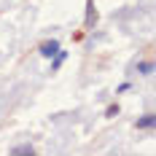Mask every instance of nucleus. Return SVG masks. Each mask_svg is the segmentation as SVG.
I'll list each match as a JSON object with an SVG mask.
<instances>
[{
    "instance_id": "obj_1",
    "label": "nucleus",
    "mask_w": 156,
    "mask_h": 156,
    "mask_svg": "<svg viewBox=\"0 0 156 156\" xmlns=\"http://www.w3.org/2000/svg\"><path fill=\"white\" fill-rule=\"evenodd\" d=\"M57 51H59V43H57V41H46V43L41 46V54H43V57H54Z\"/></svg>"
},
{
    "instance_id": "obj_2",
    "label": "nucleus",
    "mask_w": 156,
    "mask_h": 156,
    "mask_svg": "<svg viewBox=\"0 0 156 156\" xmlns=\"http://www.w3.org/2000/svg\"><path fill=\"white\" fill-rule=\"evenodd\" d=\"M154 126H156V116H154V113L143 116L140 121H137V129H154Z\"/></svg>"
},
{
    "instance_id": "obj_3",
    "label": "nucleus",
    "mask_w": 156,
    "mask_h": 156,
    "mask_svg": "<svg viewBox=\"0 0 156 156\" xmlns=\"http://www.w3.org/2000/svg\"><path fill=\"white\" fill-rule=\"evenodd\" d=\"M32 151H35V148H32L30 143H24V145H16L11 154H14V156H22V154H32Z\"/></svg>"
},
{
    "instance_id": "obj_4",
    "label": "nucleus",
    "mask_w": 156,
    "mask_h": 156,
    "mask_svg": "<svg viewBox=\"0 0 156 156\" xmlns=\"http://www.w3.org/2000/svg\"><path fill=\"white\" fill-rule=\"evenodd\" d=\"M137 70H140L143 76H151V73H154V65H151V62H140V65H137Z\"/></svg>"
},
{
    "instance_id": "obj_5",
    "label": "nucleus",
    "mask_w": 156,
    "mask_h": 156,
    "mask_svg": "<svg viewBox=\"0 0 156 156\" xmlns=\"http://www.w3.org/2000/svg\"><path fill=\"white\" fill-rule=\"evenodd\" d=\"M94 22H97V11H94V5H89V14H86V27H92Z\"/></svg>"
},
{
    "instance_id": "obj_6",
    "label": "nucleus",
    "mask_w": 156,
    "mask_h": 156,
    "mask_svg": "<svg viewBox=\"0 0 156 156\" xmlns=\"http://www.w3.org/2000/svg\"><path fill=\"white\" fill-rule=\"evenodd\" d=\"M54 57H57V59H54V65H51V67H54V70H57V67H59V65L65 62V51H57V54H54Z\"/></svg>"
}]
</instances>
